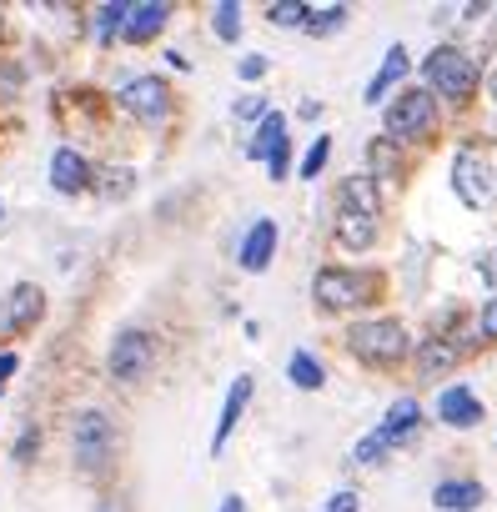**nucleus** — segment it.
<instances>
[{
    "label": "nucleus",
    "mask_w": 497,
    "mask_h": 512,
    "mask_svg": "<svg viewBox=\"0 0 497 512\" xmlns=\"http://www.w3.org/2000/svg\"><path fill=\"white\" fill-rule=\"evenodd\" d=\"M116 447H121V437H116V422L106 407H81L71 417V462L81 477L101 482L116 467Z\"/></svg>",
    "instance_id": "f257e3e1"
},
{
    "label": "nucleus",
    "mask_w": 497,
    "mask_h": 512,
    "mask_svg": "<svg viewBox=\"0 0 497 512\" xmlns=\"http://www.w3.org/2000/svg\"><path fill=\"white\" fill-rule=\"evenodd\" d=\"M382 297V277L362 267H322L312 277V302L322 312H362Z\"/></svg>",
    "instance_id": "f03ea898"
},
{
    "label": "nucleus",
    "mask_w": 497,
    "mask_h": 512,
    "mask_svg": "<svg viewBox=\"0 0 497 512\" xmlns=\"http://www.w3.org/2000/svg\"><path fill=\"white\" fill-rule=\"evenodd\" d=\"M347 352L367 367H397L412 352V332L397 317H367L347 327Z\"/></svg>",
    "instance_id": "7ed1b4c3"
},
{
    "label": "nucleus",
    "mask_w": 497,
    "mask_h": 512,
    "mask_svg": "<svg viewBox=\"0 0 497 512\" xmlns=\"http://www.w3.org/2000/svg\"><path fill=\"white\" fill-rule=\"evenodd\" d=\"M422 71H427V91L452 101V106H467L477 96V61L467 51H457V46H437L422 61Z\"/></svg>",
    "instance_id": "20e7f679"
},
{
    "label": "nucleus",
    "mask_w": 497,
    "mask_h": 512,
    "mask_svg": "<svg viewBox=\"0 0 497 512\" xmlns=\"http://www.w3.org/2000/svg\"><path fill=\"white\" fill-rule=\"evenodd\" d=\"M106 372L121 387H141L156 372V337L146 327H121L106 347Z\"/></svg>",
    "instance_id": "39448f33"
},
{
    "label": "nucleus",
    "mask_w": 497,
    "mask_h": 512,
    "mask_svg": "<svg viewBox=\"0 0 497 512\" xmlns=\"http://www.w3.org/2000/svg\"><path fill=\"white\" fill-rule=\"evenodd\" d=\"M116 106L136 121V126H166L171 111H176V96H171V81L166 76H131L121 91H116Z\"/></svg>",
    "instance_id": "423d86ee"
},
{
    "label": "nucleus",
    "mask_w": 497,
    "mask_h": 512,
    "mask_svg": "<svg viewBox=\"0 0 497 512\" xmlns=\"http://www.w3.org/2000/svg\"><path fill=\"white\" fill-rule=\"evenodd\" d=\"M382 126H387V141H402V146L427 141L437 131V101H432V91H402L397 101H387Z\"/></svg>",
    "instance_id": "0eeeda50"
},
{
    "label": "nucleus",
    "mask_w": 497,
    "mask_h": 512,
    "mask_svg": "<svg viewBox=\"0 0 497 512\" xmlns=\"http://www.w3.org/2000/svg\"><path fill=\"white\" fill-rule=\"evenodd\" d=\"M46 322V287L41 282H16L0 292V342H21Z\"/></svg>",
    "instance_id": "6e6552de"
},
{
    "label": "nucleus",
    "mask_w": 497,
    "mask_h": 512,
    "mask_svg": "<svg viewBox=\"0 0 497 512\" xmlns=\"http://www.w3.org/2000/svg\"><path fill=\"white\" fill-rule=\"evenodd\" d=\"M452 186H457V196H462L467 206H477V211L497 196L492 166H487V156H482V151H472V146H462V151H457V161H452Z\"/></svg>",
    "instance_id": "1a4fd4ad"
},
{
    "label": "nucleus",
    "mask_w": 497,
    "mask_h": 512,
    "mask_svg": "<svg viewBox=\"0 0 497 512\" xmlns=\"http://www.w3.org/2000/svg\"><path fill=\"white\" fill-rule=\"evenodd\" d=\"M51 186H56V196H86L91 191V181H96V166H91V156L86 151H76V146H56L51 151Z\"/></svg>",
    "instance_id": "9d476101"
},
{
    "label": "nucleus",
    "mask_w": 497,
    "mask_h": 512,
    "mask_svg": "<svg viewBox=\"0 0 497 512\" xmlns=\"http://www.w3.org/2000/svg\"><path fill=\"white\" fill-rule=\"evenodd\" d=\"M277 241H282L277 221H272V216H257L252 226H246L241 246H236L241 272H267V267H272V256H277Z\"/></svg>",
    "instance_id": "9b49d317"
},
{
    "label": "nucleus",
    "mask_w": 497,
    "mask_h": 512,
    "mask_svg": "<svg viewBox=\"0 0 497 512\" xmlns=\"http://www.w3.org/2000/svg\"><path fill=\"white\" fill-rule=\"evenodd\" d=\"M171 6H166V0H136V6L126 11V26H121V41L126 46H151L166 26H171Z\"/></svg>",
    "instance_id": "f8f14e48"
},
{
    "label": "nucleus",
    "mask_w": 497,
    "mask_h": 512,
    "mask_svg": "<svg viewBox=\"0 0 497 512\" xmlns=\"http://www.w3.org/2000/svg\"><path fill=\"white\" fill-rule=\"evenodd\" d=\"M252 392H257V382L246 377V372H241V377L226 387V402H221V417H216V432H211V452H221V447L231 442V432L241 427L246 407H252Z\"/></svg>",
    "instance_id": "ddd939ff"
},
{
    "label": "nucleus",
    "mask_w": 497,
    "mask_h": 512,
    "mask_svg": "<svg viewBox=\"0 0 497 512\" xmlns=\"http://www.w3.org/2000/svg\"><path fill=\"white\" fill-rule=\"evenodd\" d=\"M417 427H422V407H417V397H397V402L382 412V422H377V432H382L392 447L412 442V437H417Z\"/></svg>",
    "instance_id": "4468645a"
},
{
    "label": "nucleus",
    "mask_w": 497,
    "mask_h": 512,
    "mask_svg": "<svg viewBox=\"0 0 497 512\" xmlns=\"http://www.w3.org/2000/svg\"><path fill=\"white\" fill-rule=\"evenodd\" d=\"M337 206H347V211H362V216H377V221H382V191H377V176H367V171L347 176V181H342V191H337Z\"/></svg>",
    "instance_id": "2eb2a0df"
},
{
    "label": "nucleus",
    "mask_w": 497,
    "mask_h": 512,
    "mask_svg": "<svg viewBox=\"0 0 497 512\" xmlns=\"http://www.w3.org/2000/svg\"><path fill=\"white\" fill-rule=\"evenodd\" d=\"M377 231H382L377 216H362V211L337 206V246H347V251H367V246H377Z\"/></svg>",
    "instance_id": "dca6fc26"
},
{
    "label": "nucleus",
    "mask_w": 497,
    "mask_h": 512,
    "mask_svg": "<svg viewBox=\"0 0 497 512\" xmlns=\"http://www.w3.org/2000/svg\"><path fill=\"white\" fill-rule=\"evenodd\" d=\"M437 417H442L447 427H477V422H482V402L457 382V387H447V392L437 397Z\"/></svg>",
    "instance_id": "f3484780"
},
{
    "label": "nucleus",
    "mask_w": 497,
    "mask_h": 512,
    "mask_svg": "<svg viewBox=\"0 0 497 512\" xmlns=\"http://www.w3.org/2000/svg\"><path fill=\"white\" fill-rule=\"evenodd\" d=\"M432 502H437L442 512H477V507L487 502V487L472 482V477H462V482H437V487H432Z\"/></svg>",
    "instance_id": "a211bd4d"
},
{
    "label": "nucleus",
    "mask_w": 497,
    "mask_h": 512,
    "mask_svg": "<svg viewBox=\"0 0 497 512\" xmlns=\"http://www.w3.org/2000/svg\"><path fill=\"white\" fill-rule=\"evenodd\" d=\"M287 141V116L282 111H267L262 121H257V136L246 141V161H272V151Z\"/></svg>",
    "instance_id": "6ab92c4d"
},
{
    "label": "nucleus",
    "mask_w": 497,
    "mask_h": 512,
    "mask_svg": "<svg viewBox=\"0 0 497 512\" xmlns=\"http://www.w3.org/2000/svg\"><path fill=\"white\" fill-rule=\"evenodd\" d=\"M402 76H407V46H387V56H382V71L367 81V106H377V101H382V96H387V91L402 81Z\"/></svg>",
    "instance_id": "aec40b11"
},
{
    "label": "nucleus",
    "mask_w": 497,
    "mask_h": 512,
    "mask_svg": "<svg viewBox=\"0 0 497 512\" xmlns=\"http://www.w3.org/2000/svg\"><path fill=\"white\" fill-rule=\"evenodd\" d=\"M457 367V342L447 337H432V342H417V372L422 377H442Z\"/></svg>",
    "instance_id": "412c9836"
},
{
    "label": "nucleus",
    "mask_w": 497,
    "mask_h": 512,
    "mask_svg": "<svg viewBox=\"0 0 497 512\" xmlns=\"http://www.w3.org/2000/svg\"><path fill=\"white\" fill-rule=\"evenodd\" d=\"M126 11H131V0H106V6H96V16H91V36H96V46H111V41H121Z\"/></svg>",
    "instance_id": "4be33fe9"
},
{
    "label": "nucleus",
    "mask_w": 497,
    "mask_h": 512,
    "mask_svg": "<svg viewBox=\"0 0 497 512\" xmlns=\"http://www.w3.org/2000/svg\"><path fill=\"white\" fill-rule=\"evenodd\" d=\"M21 96H26V66H21V56L0 51V111H11Z\"/></svg>",
    "instance_id": "5701e85b"
},
{
    "label": "nucleus",
    "mask_w": 497,
    "mask_h": 512,
    "mask_svg": "<svg viewBox=\"0 0 497 512\" xmlns=\"http://www.w3.org/2000/svg\"><path fill=\"white\" fill-rule=\"evenodd\" d=\"M287 377H292V387H297V392H322V387H327V372H322V362H317L312 352H292Z\"/></svg>",
    "instance_id": "b1692460"
},
{
    "label": "nucleus",
    "mask_w": 497,
    "mask_h": 512,
    "mask_svg": "<svg viewBox=\"0 0 497 512\" xmlns=\"http://www.w3.org/2000/svg\"><path fill=\"white\" fill-rule=\"evenodd\" d=\"M131 181H136V171H131V166H96L91 191H101L106 201H121V196L131 191Z\"/></svg>",
    "instance_id": "393cba45"
},
{
    "label": "nucleus",
    "mask_w": 497,
    "mask_h": 512,
    "mask_svg": "<svg viewBox=\"0 0 497 512\" xmlns=\"http://www.w3.org/2000/svg\"><path fill=\"white\" fill-rule=\"evenodd\" d=\"M211 36L226 41V46L241 41V6H236V0H221V6H211Z\"/></svg>",
    "instance_id": "a878e982"
},
{
    "label": "nucleus",
    "mask_w": 497,
    "mask_h": 512,
    "mask_svg": "<svg viewBox=\"0 0 497 512\" xmlns=\"http://www.w3.org/2000/svg\"><path fill=\"white\" fill-rule=\"evenodd\" d=\"M307 16H312L307 0H277V6H267V21L277 31H307Z\"/></svg>",
    "instance_id": "bb28decb"
},
{
    "label": "nucleus",
    "mask_w": 497,
    "mask_h": 512,
    "mask_svg": "<svg viewBox=\"0 0 497 512\" xmlns=\"http://www.w3.org/2000/svg\"><path fill=\"white\" fill-rule=\"evenodd\" d=\"M347 26V6H322L307 16V36H337Z\"/></svg>",
    "instance_id": "cd10ccee"
},
{
    "label": "nucleus",
    "mask_w": 497,
    "mask_h": 512,
    "mask_svg": "<svg viewBox=\"0 0 497 512\" xmlns=\"http://www.w3.org/2000/svg\"><path fill=\"white\" fill-rule=\"evenodd\" d=\"M387 452H392V442H387V437H382V432L372 427V432H367V437H362V442L352 447V462H357V467H377V462H382Z\"/></svg>",
    "instance_id": "c85d7f7f"
},
{
    "label": "nucleus",
    "mask_w": 497,
    "mask_h": 512,
    "mask_svg": "<svg viewBox=\"0 0 497 512\" xmlns=\"http://www.w3.org/2000/svg\"><path fill=\"white\" fill-rule=\"evenodd\" d=\"M327 156H332V136H317V141L307 146V156H302L297 176H302V181H317V176H322V166H327Z\"/></svg>",
    "instance_id": "c756f323"
},
{
    "label": "nucleus",
    "mask_w": 497,
    "mask_h": 512,
    "mask_svg": "<svg viewBox=\"0 0 497 512\" xmlns=\"http://www.w3.org/2000/svg\"><path fill=\"white\" fill-rule=\"evenodd\" d=\"M36 457H41V427H21V437H16V447H11V462L31 467Z\"/></svg>",
    "instance_id": "7c9ffc66"
},
{
    "label": "nucleus",
    "mask_w": 497,
    "mask_h": 512,
    "mask_svg": "<svg viewBox=\"0 0 497 512\" xmlns=\"http://www.w3.org/2000/svg\"><path fill=\"white\" fill-rule=\"evenodd\" d=\"M367 161H372V171H377V181H382V176H392V171H397V156H392V141H372V146H367Z\"/></svg>",
    "instance_id": "2f4dec72"
},
{
    "label": "nucleus",
    "mask_w": 497,
    "mask_h": 512,
    "mask_svg": "<svg viewBox=\"0 0 497 512\" xmlns=\"http://www.w3.org/2000/svg\"><path fill=\"white\" fill-rule=\"evenodd\" d=\"M267 66H272V61H267L262 51H252V56H241V61H236V76H241V81H262Z\"/></svg>",
    "instance_id": "473e14b6"
},
{
    "label": "nucleus",
    "mask_w": 497,
    "mask_h": 512,
    "mask_svg": "<svg viewBox=\"0 0 497 512\" xmlns=\"http://www.w3.org/2000/svg\"><path fill=\"white\" fill-rule=\"evenodd\" d=\"M267 171H272V181H287V171H292V141H282V146L272 151Z\"/></svg>",
    "instance_id": "72a5a7b5"
},
{
    "label": "nucleus",
    "mask_w": 497,
    "mask_h": 512,
    "mask_svg": "<svg viewBox=\"0 0 497 512\" xmlns=\"http://www.w3.org/2000/svg\"><path fill=\"white\" fill-rule=\"evenodd\" d=\"M16 372H21V352H16V347H0V392L11 387Z\"/></svg>",
    "instance_id": "f704fd0d"
},
{
    "label": "nucleus",
    "mask_w": 497,
    "mask_h": 512,
    "mask_svg": "<svg viewBox=\"0 0 497 512\" xmlns=\"http://www.w3.org/2000/svg\"><path fill=\"white\" fill-rule=\"evenodd\" d=\"M236 116H241V121H262V116H267V101H262V96H241V101H236Z\"/></svg>",
    "instance_id": "c9c22d12"
},
{
    "label": "nucleus",
    "mask_w": 497,
    "mask_h": 512,
    "mask_svg": "<svg viewBox=\"0 0 497 512\" xmlns=\"http://www.w3.org/2000/svg\"><path fill=\"white\" fill-rule=\"evenodd\" d=\"M357 507H362V497L342 487V492H332V497H327V507H322V512H357Z\"/></svg>",
    "instance_id": "e433bc0d"
},
{
    "label": "nucleus",
    "mask_w": 497,
    "mask_h": 512,
    "mask_svg": "<svg viewBox=\"0 0 497 512\" xmlns=\"http://www.w3.org/2000/svg\"><path fill=\"white\" fill-rule=\"evenodd\" d=\"M477 332H482V342H497V297L482 307V317H477Z\"/></svg>",
    "instance_id": "4c0bfd02"
},
{
    "label": "nucleus",
    "mask_w": 497,
    "mask_h": 512,
    "mask_svg": "<svg viewBox=\"0 0 497 512\" xmlns=\"http://www.w3.org/2000/svg\"><path fill=\"white\" fill-rule=\"evenodd\" d=\"M221 512H246V502H241V497L231 492V497H221Z\"/></svg>",
    "instance_id": "58836bf2"
},
{
    "label": "nucleus",
    "mask_w": 497,
    "mask_h": 512,
    "mask_svg": "<svg viewBox=\"0 0 497 512\" xmlns=\"http://www.w3.org/2000/svg\"><path fill=\"white\" fill-rule=\"evenodd\" d=\"M482 272H487V277H497V251L487 256V267H482Z\"/></svg>",
    "instance_id": "ea45409f"
},
{
    "label": "nucleus",
    "mask_w": 497,
    "mask_h": 512,
    "mask_svg": "<svg viewBox=\"0 0 497 512\" xmlns=\"http://www.w3.org/2000/svg\"><path fill=\"white\" fill-rule=\"evenodd\" d=\"M487 96H492V106H497V71H492V81H487Z\"/></svg>",
    "instance_id": "a19ab883"
},
{
    "label": "nucleus",
    "mask_w": 497,
    "mask_h": 512,
    "mask_svg": "<svg viewBox=\"0 0 497 512\" xmlns=\"http://www.w3.org/2000/svg\"><path fill=\"white\" fill-rule=\"evenodd\" d=\"M6 31H11V26H6V6H0V41H6Z\"/></svg>",
    "instance_id": "79ce46f5"
},
{
    "label": "nucleus",
    "mask_w": 497,
    "mask_h": 512,
    "mask_svg": "<svg viewBox=\"0 0 497 512\" xmlns=\"http://www.w3.org/2000/svg\"><path fill=\"white\" fill-rule=\"evenodd\" d=\"M0 216H6V201H0Z\"/></svg>",
    "instance_id": "37998d69"
},
{
    "label": "nucleus",
    "mask_w": 497,
    "mask_h": 512,
    "mask_svg": "<svg viewBox=\"0 0 497 512\" xmlns=\"http://www.w3.org/2000/svg\"><path fill=\"white\" fill-rule=\"evenodd\" d=\"M101 512H111V507H101Z\"/></svg>",
    "instance_id": "c03bdc74"
},
{
    "label": "nucleus",
    "mask_w": 497,
    "mask_h": 512,
    "mask_svg": "<svg viewBox=\"0 0 497 512\" xmlns=\"http://www.w3.org/2000/svg\"><path fill=\"white\" fill-rule=\"evenodd\" d=\"M0 397H6V392H0Z\"/></svg>",
    "instance_id": "a18cd8bd"
}]
</instances>
